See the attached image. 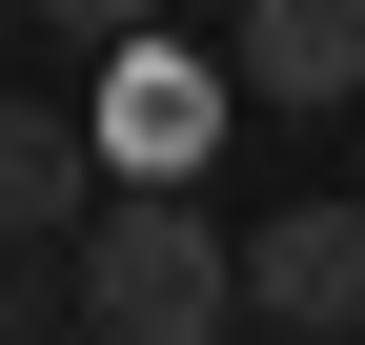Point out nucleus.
I'll return each mask as SVG.
<instances>
[{"mask_svg": "<svg viewBox=\"0 0 365 345\" xmlns=\"http://www.w3.org/2000/svg\"><path fill=\"white\" fill-rule=\"evenodd\" d=\"M81 143H102V203H182V163L223 143V61H203V41H102Z\"/></svg>", "mask_w": 365, "mask_h": 345, "instance_id": "nucleus-2", "label": "nucleus"}, {"mask_svg": "<svg viewBox=\"0 0 365 345\" xmlns=\"http://www.w3.org/2000/svg\"><path fill=\"white\" fill-rule=\"evenodd\" d=\"M345 203H365V183H345Z\"/></svg>", "mask_w": 365, "mask_h": 345, "instance_id": "nucleus-6", "label": "nucleus"}, {"mask_svg": "<svg viewBox=\"0 0 365 345\" xmlns=\"http://www.w3.org/2000/svg\"><path fill=\"white\" fill-rule=\"evenodd\" d=\"M244 325V244L203 203H102L81 224V345H223Z\"/></svg>", "mask_w": 365, "mask_h": 345, "instance_id": "nucleus-1", "label": "nucleus"}, {"mask_svg": "<svg viewBox=\"0 0 365 345\" xmlns=\"http://www.w3.org/2000/svg\"><path fill=\"white\" fill-rule=\"evenodd\" d=\"M81 102H41V81H0V264H61L81 224H102V203H81Z\"/></svg>", "mask_w": 365, "mask_h": 345, "instance_id": "nucleus-4", "label": "nucleus"}, {"mask_svg": "<svg viewBox=\"0 0 365 345\" xmlns=\"http://www.w3.org/2000/svg\"><path fill=\"white\" fill-rule=\"evenodd\" d=\"M244 325L264 345H365V203H264L244 224Z\"/></svg>", "mask_w": 365, "mask_h": 345, "instance_id": "nucleus-3", "label": "nucleus"}, {"mask_svg": "<svg viewBox=\"0 0 365 345\" xmlns=\"http://www.w3.org/2000/svg\"><path fill=\"white\" fill-rule=\"evenodd\" d=\"M203 61H223V102H365V0H244Z\"/></svg>", "mask_w": 365, "mask_h": 345, "instance_id": "nucleus-5", "label": "nucleus"}]
</instances>
